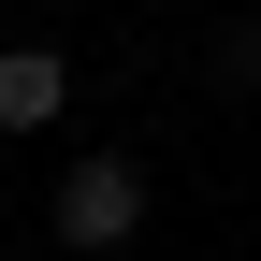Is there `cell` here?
I'll return each mask as SVG.
<instances>
[{"label":"cell","instance_id":"6da1fadb","mask_svg":"<svg viewBox=\"0 0 261 261\" xmlns=\"http://www.w3.org/2000/svg\"><path fill=\"white\" fill-rule=\"evenodd\" d=\"M58 247H87V261H102V247H130V232H145V160H130V145H87L73 160V174H58Z\"/></svg>","mask_w":261,"mask_h":261},{"label":"cell","instance_id":"7a4b0ae2","mask_svg":"<svg viewBox=\"0 0 261 261\" xmlns=\"http://www.w3.org/2000/svg\"><path fill=\"white\" fill-rule=\"evenodd\" d=\"M58 102H73V58L0 44V130H58Z\"/></svg>","mask_w":261,"mask_h":261}]
</instances>
